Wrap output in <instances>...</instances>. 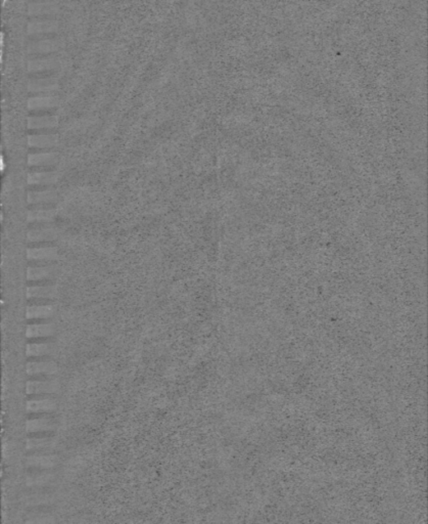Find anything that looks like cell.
<instances>
[{
    "label": "cell",
    "mask_w": 428,
    "mask_h": 524,
    "mask_svg": "<svg viewBox=\"0 0 428 524\" xmlns=\"http://www.w3.org/2000/svg\"><path fill=\"white\" fill-rule=\"evenodd\" d=\"M33 139V142L30 141L31 145H34L37 148L40 149H47L51 148L55 145V138L51 134H41V135H35Z\"/></svg>",
    "instance_id": "4fadbf2b"
},
{
    "label": "cell",
    "mask_w": 428,
    "mask_h": 524,
    "mask_svg": "<svg viewBox=\"0 0 428 524\" xmlns=\"http://www.w3.org/2000/svg\"><path fill=\"white\" fill-rule=\"evenodd\" d=\"M56 124V119L54 117H35L31 118L29 121V126L31 128H53Z\"/></svg>",
    "instance_id": "9a60e30c"
},
{
    "label": "cell",
    "mask_w": 428,
    "mask_h": 524,
    "mask_svg": "<svg viewBox=\"0 0 428 524\" xmlns=\"http://www.w3.org/2000/svg\"><path fill=\"white\" fill-rule=\"evenodd\" d=\"M55 334V326L50 322H40L29 324L26 330L28 339L40 340L51 338Z\"/></svg>",
    "instance_id": "5b68a950"
},
{
    "label": "cell",
    "mask_w": 428,
    "mask_h": 524,
    "mask_svg": "<svg viewBox=\"0 0 428 524\" xmlns=\"http://www.w3.org/2000/svg\"><path fill=\"white\" fill-rule=\"evenodd\" d=\"M55 351L54 344L47 339L41 341L30 342L27 344L26 353L29 358H42L52 355Z\"/></svg>",
    "instance_id": "8992f818"
},
{
    "label": "cell",
    "mask_w": 428,
    "mask_h": 524,
    "mask_svg": "<svg viewBox=\"0 0 428 524\" xmlns=\"http://www.w3.org/2000/svg\"><path fill=\"white\" fill-rule=\"evenodd\" d=\"M55 100L52 98H36L30 101V109H35L37 111H46L55 106Z\"/></svg>",
    "instance_id": "5bb4252c"
},
{
    "label": "cell",
    "mask_w": 428,
    "mask_h": 524,
    "mask_svg": "<svg viewBox=\"0 0 428 524\" xmlns=\"http://www.w3.org/2000/svg\"><path fill=\"white\" fill-rule=\"evenodd\" d=\"M34 9V13L36 14H40V15H44L46 13H50L52 11V6L49 4H46V3H41V4H35L34 7L32 8Z\"/></svg>",
    "instance_id": "e0dca14e"
},
{
    "label": "cell",
    "mask_w": 428,
    "mask_h": 524,
    "mask_svg": "<svg viewBox=\"0 0 428 524\" xmlns=\"http://www.w3.org/2000/svg\"><path fill=\"white\" fill-rule=\"evenodd\" d=\"M55 162H56L55 155L50 154L49 152L36 154L34 155V156L30 157V164L35 165L37 167H48Z\"/></svg>",
    "instance_id": "8fae6325"
},
{
    "label": "cell",
    "mask_w": 428,
    "mask_h": 524,
    "mask_svg": "<svg viewBox=\"0 0 428 524\" xmlns=\"http://www.w3.org/2000/svg\"><path fill=\"white\" fill-rule=\"evenodd\" d=\"M56 460L53 456L35 453L27 458V465L31 468L36 469H49L54 467Z\"/></svg>",
    "instance_id": "9c48e42d"
},
{
    "label": "cell",
    "mask_w": 428,
    "mask_h": 524,
    "mask_svg": "<svg viewBox=\"0 0 428 524\" xmlns=\"http://www.w3.org/2000/svg\"><path fill=\"white\" fill-rule=\"evenodd\" d=\"M52 27L53 25L51 23H43V24H36L35 28H34V32H38V33H46V32H50L52 30Z\"/></svg>",
    "instance_id": "ac0fdd59"
},
{
    "label": "cell",
    "mask_w": 428,
    "mask_h": 524,
    "mask_svg": "<svg viewBox=\"0 0 428 524\" xmlns=\"http://www.w3.org/2000/svg\"><path fill=\"white\" fill-rule=\"evenodd\" d=\"M53 439L49 434H38V435H29L27 441V451L41 453L45 450H48Z\"/></svg>",
    "instance_id": "ba28073f"
},
{
    "label": "cell",
    "mask_w": 428,
    "mask_h": 524,
    "mask_svg": "<svg viewBox=\"0 0 428 524\" xmlns=\"http://www.w3.org/2000/svg\"><path fill=\"white\" fill-rule=\"evenodd\" d=\"M56 252L54 249H41V250H35L31 252V258L39 259V260H52L54 259V256Z\"/></svg>",
    "instance_id": "2e32d148"
},
{
    "label": "cell",
    "mask_w": 428,
    "mask_h": 524,
    "mask_svg": "<svg viewBox=\"0 0 428 524\" xmlns=\"http://www.w3.org/2000/svg\"><path fill=\"white\" fill-rule=\"evenodd\" d=\"M57 364L48 357L29 358L27 374L31 378H48L57 373Z\"/></svg>",
    "instance_id": "7a4b0ae2"
},
{
    "label": "cell",
    "mask_w": 428,
    "mask_h": 524,
    "mask_svg": "<svg viewBox=\"0 0 428 524\" xmlns=\"http://www.w3.org/2000/svg\"><path fill=\"white\" fill-rule=\"evenodd\" d=\"M54 314V308L51 304H29L27 309V320L44 321L50 319Z\"/></svg>",
    "instance_id": "52a82bcc"
},
{
    "label": "cell",
    "mask_w": 428,
    "mask_h": 524,
    "mask_svg": "<svg viewBox=\"0 0 428 524\" xmlns=\"http://www.w3.org/2000/svg\"><path fill=\"white\" fill-rule=\"evenodd\" d=\"M55 291L50 285H39L28 288V298L37 300H50L54 296Z\"/></svg>",
    "instance_id": "30bf717a"
},
{
    "label": "cell",
    "mask_w": 428,
    "mask_h": 524,
    "mask_svg": "<svg viewBox=\"0 0 428 524\" xmlns=\"http://www.w3.org/2000/svg\"><path fill=\"white\" fill-rule=\"evenodd\" d=\"M57 403L52 396H33L27 401V413L52 414L56 411Z\"/></svg>",
    "instance_id": "277c9868"
},
{
    "label": "cell",
    "mask_w": 428,
    "mask_h": 524,
    "mask_svg": "<svg viewBox=\"0 0 428 524\" xmlns=\"http://www.w3.org/2000/svg\"><path fill=\"white\" fill-rule=\"evenodd\" d=\"M27 421V431L29 435L49 434L56 429V422L51 414H33Z\"/></svg>",
    "instance_id": "3957f363"
},
{
    "label": "cell",
    "mask_w": 428,
    "mask_h": 524,
    "mask_svg": "<svg viewBox=\"0 0 428 524\" xmlns=\"http://www.w3.org/2000/svg\"><path fill=\"white\" fill-rule=\"evenodd\" d=\"M60 391V383L51 378L30 379L26 385V392L30 396H52Z\"/></svg>",
    "instance_id": "6da1fadb"
},
{
    "label": "cell",
    "mask_w": 428,
    "mask_h": 524,
    "mask_svg": "<svg viewBox=\"0 0 428 524\" xmlns=\"http://www.w3.org/2000/svg\"><path fill=\"white\" fill-rule=\"evenodd\" d=\"M29 181L31 184L35 183V185H42V184L47 185L55 181V175L51 171L50 172L48 171L37 172L34 174V175L30 176Z\"/></svg>",
    "instance_id": "7c38bea8"
}]
</instances>
